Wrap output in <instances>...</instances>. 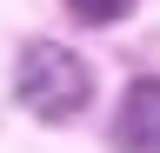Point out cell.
Segmentation results:
<instances>
[{"instance_id":"2","label":"cell","mask_w":160,"mask_h":153,"mask_svg":"<svg viewBox=\"0 0 160 153\" xmlns=\"http://www.w3.org/2000/svg\"><path fill=\"white\" fill-rule=\"evenodd\" d=\"M113 153H160V73L127 80L113 107Z\"/></svg>"},{"instance_id":"3","label":"cell","mask_w":160,"mask_h":153,"mask_svg":"<svg viewBox=\"0 0 160 153\" xmlns=\"http://www.w3.org/2000/svg\"><path fill=\"white\" fill-rule=\"evenodd\" d=\"M133 7H140V0H67V13L80 27H113V20H127Z\"/></svg>"},{"instance_id":"1","label":"cell","mask_w":160,"mask_h":153,"mask_svg":"<svg viewBox=\"0 0 160 153\" xmlns=\"http://www.w3.org/2000/svg\"><path fill=\"white\" fill-rule=\"evenodd\" d=\"M13 100L33 120H47V127L80 120L93 107V67L73 47H60V40H27L20 60H13Z\"/></svg>"}]
</instances>
